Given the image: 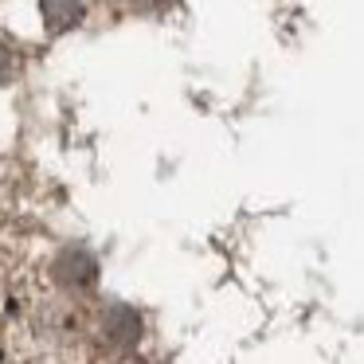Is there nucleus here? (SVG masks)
Listing matches in <instances>:
<instances>
[{
	"label": "nucleus",
	"instance_id": "1",
	"mask_svg": "<svg viewBox=\"0 0 364 364\" xmlns=\"http://www.w3.org/2000/svg\"><path fill=\"white\" fill-rule=\"evenodd\" d=\"M55 278L59 282H71V286L95 282V259H90L82 247H67V251L55 259Z\"/></svg>",
	"mask_w": 364,
	"mask_h": 364
},
{
	"label": "nucleus",
	"instance_id": "2",
	"mask_svg": "<svg viewBox=\"0 0 364 364\" xmlns=\"http://www.w3.org/2000/svg\"><path fill=\"white\" fill-rule=\"evenodd\" d=\"M137 333H141V317L134 314L129 306H114L110 314H106V337L114 341V345H134Z\"/></svg>",
	"mask_w": 364,
	"mask_h": 364
},
{
	"label": "nucleus",
	"instance_id": "3",
	"mask_svg": "<svg viewBox=\"0 0 364 364\" xmlns=\"http://www.w3.org/2000/svg\"><path fill=\"white\" fill-rule=\"evenodd\" d=\"M43 20L51 32H67L82 20V4L79 0H43Z\"/></svg>",
	"mask_w": 364,
	"mask_h": 364
},
{
	"label": "nucleus",
	"instance_id": "4",
	"mask_svg": "<svg viewBox=\"0 0 364 364\" xmlns=\"http://www.w3.org/2000/svg\"><path fill=\"white\" fill-rule=\"evenodd\" d=\"M12 67H16V63H12V55H9V51H4V48H0V82H9Z\"/></svg>",
	"mask_w": 364,
	"mask_h": 364
},
{
	"label": "nucleus",
	"instance_id": "5",
	"mask_svg": "<svg viewBox=\"0 0 364 364\" xmlns=\"http://www.w3.org/2000/svg\"><path fill=\"white\" fill-rule=\"evenodd\" d=\"M141 12H157V9H168V0H134Z\"/></svg>",
	"mask_w": 364,
	"mask_h": 364
}]
</instances>
